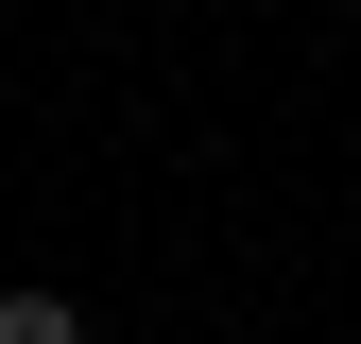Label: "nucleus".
<instances>
[{
  "label": "nucleus",
  "instance_id": "f257e3e1",
  "mask_svg": "<svg viewBox=\"0 0 361 344\" xmlns=\"http://www.w3.org/2000/svg\"><path fill=\"white\" fill-rule=\"evenodd\" d=\"M0 344H86V310L69 293H0Z\"/></svg>",
  "mask_w": 361,
  "mask_h": 344
}]
</instances>
